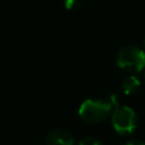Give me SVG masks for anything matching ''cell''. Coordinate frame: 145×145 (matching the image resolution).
Segmentation results:
<instances>
[{"instance_id":"1","label":"cell","mask_w":145,"mask_h":145,"mask_svg":"<svg viewBox=\"0 0 145 145\" xmlns=\"http://www.w3.org/2000/svg\"><path fill=\"white\" fill-rule=\"evenodd\" d=\"M112 108L113 104L106 100H86L79 106L78 114L87 123H99L111 114Z\"/></svg>"},{"instance_id":"2","label":"cell","mask_w":145,"mask_h":145,"mask_svg":"<svg viewBox=\"0 0 145 145\" xmlns=\"http://www.w3.org/2000/svg\"><path fill=\"white\" fill-rule=\"evenodd\" d=\"M117 63L120 68L130 71H140L145 67V52L135 45H126L117 53Z\"/></svg>"},{"instance_id":"3","label":"cell","mask_w":145,"mask_h":145,"mask_svg":"<svg viewBox=\"0 0 145 145\" xmlns=\"http://www.w3.org/2000/svg\"><path fill=\"white\" fill-rule=\"evenodd\" d=\"M114 130L120 135L131 134L137 126V116L135 111L126 105L114 108L111 117Z\"/></svg>"},{"instance_id":"4","label":"cell","mask_w":145,"mask_h":145,"mask_svg":"<svg viewBox=\"0 0 145 145\" xmlns=\"http://www.w3.org/2000/svg\"><path fill=\"white\" fill-rule=\"evenodd\" d=\"M46 145H74V138L67 130L53 129L46 136Z\"/></svg>"},{"instance_id":"5","label":"cell","mask_w":145,"mask_h":145,"mask_svg":"<svg viewBox=\"0 0 145 145\" xmlns=\"http://www.w3.org/2000/svg\"><path fill=\"white\" fill-rule=\"evenodd\" d=\"M140 87V82L138 80L137 77L135 76H129L127 77L122 84H121V88L125 94L127 95H131V94H135Z\"/></svg>"},{"instance_id":"6","label":"cell","mask_w":145,"mask_h":145,"mask_svg":"<svg viewBox=\"0 0 145 145\" xmlns=\"http://www.w3.org/2000/svg\"><path fill=\"white\" fill-rule=\"evenodd\" d=\"M78 145H103V143L97 139L96 137H92V136H87V137H84Z\"/></svg>"},{"instance_id":"7","label":"cell","mask_w":145,"mask_h":145,"mask_svg":"<svg viewBox=\"0 0 145 145\" xmlns=\"http://www.w3.org/2000/svg\"><path fill=\"white\" fill-rule=\"evenodd\" d=\"M83 3V0H65V7L68 10H76Z\"/></svg>"},{"instance_id":"8","label":"cell","mask_w":145,"mask_h":145,"mask_svg":"<svg viewBox=\"0 0 145 145\" xmlns=\"http://www.w3.org/2000/svg\"><path fill=\"white\" fill-rule=\"evenodd\" d=\"M125 145H145V143H143L140 140H130V142L126 143Z\"/></svg>"}]
</instances>
